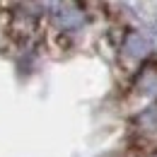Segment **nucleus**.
Wrapping results in <instances>:
<instances>
[{
    "label": "nucleus",
    "instance_id": "obj_2",
    "mask_svg": "<svg viewBox=\"0 0 157 157\" xmlns=\"http://www.w3.org/2000/svg\"><path fill=\"white\" fill-rule=\"evenodd\" d=\"M136 126H138V131H143L145 136L157 133V104L150 106V109H145V111L136 118Z\"/></svg>",
    "mask_w": 157,
    "mask_h": 157
},
{
    "label": "nucleus",
    "instance_id": "obj_1",
    "mask_svg": "<svg viewBox=\"0 0 157 157\" xmlns=\"http://www.w3.org/2000/svg\"><path fill=\"white\" fill-rule=\"evenodd\" d=\"M123 48H126V53H128L131 58H145V56H147V41L143 39L140 34H136V32H131V34L126 36Z\"/></svg>",
    "mask_w": 157,
    "mask_h": 157
}]
</instances>
